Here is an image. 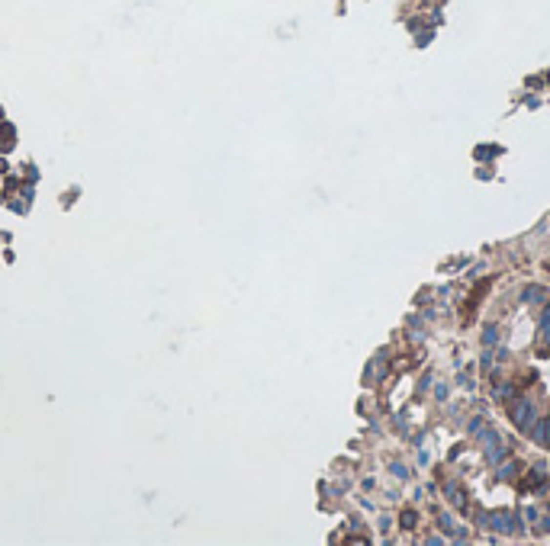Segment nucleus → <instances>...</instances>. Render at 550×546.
I'll return each mask as SVG.
<instances>
[{
    "mask_svg": "<svg viewBox=\"0 0 550 546\" xmlns=\"http://www.w3.org/2000/svg\"><path fill=\"white\" fill-rule=\"evenodd\" d=\"M511 421H515V427L518 431H528L531 434V427H534V405L528 399H515V405H511Z\"/></svg>",
    "mask_w": 550,
    "mask_h": 546,
    "instance_id": "f257e3e1",
    "label": "nucleus"
},
{
    "mask_svg": "<svg viewBox=\"0 0 550 546\" xmlns=\"http://www.w3.org/2000/svg\"><path fill=\"white\" fill-rule=\"evenodd\" d=\"M531 434H534V440H537L541 446H550V421H534Z\"/></svg>",
    "mask_w": 550,
    "mask_h": 546,
    "instance_id": "f03ea898",
    "label": "nucleus"
},
{
    "mask_svg": "<svg viewBox=\"0 0 550 546\" xmlns=\"http://www.w3.org/2000/svg\"><path fill=\"white\" fill-rule=\"evenodd\" d=\"M525 299H528V302H541V299H544V289H541V286H528V289H525Z\"/></svg>",
    "mask_w": 550,
    "mask_h": 546,
    "instance_id": "7ed1b4c3",
    "label": "nucleus"
},
{
    "mask_svg": "<svg viewBox=\"0 0 550 546\" xmlns=\"http://www.w3.org/2000/svg\"><path fill=\"white\" fill-rule=\"evenodd\" d=\"M541 334H544V338L550 341V308H547V312H544V315H541Z\"/></svg>",
    "mask_w": 550,
    "mask_h": 546,
    "instance_id": "20e7f679",
    "label": "nucleus"
},
{
    "mask_svg": "<svg viewBox=\"0 0 550 546\" xmlns=\"http://www.w3.org/2000/svg\"><path fill=\"white\" fill-rule=\"evenodd\" d=\"M496 338H499V334H496V328L489 324V328L483 331V341H486V344H496Z\"/></svg>",
    "mask_w": 550,
    "mask_h": 546,
    "instance_id": "39448f33",
    "label": "nucleus"
},
{
    "mask_svg": "<svg viewBox=\"0 0 550 546\" xmlns=\"http://www.w3.org/2000/svg\"><path fill=\"white\" fill-rule=\"evenodd\" d=\"M441 527H444V533H454V521L447 514H441Z\"/></svg>",
    "mask_w": 550,
    "mask_h": 546,
    "instance_id": "423d86ee",
    "label": "nucleus"
},
{
    "mask_svg": "<svg viewBox=\"0 0 550 546\" xmlns=\"http://www.w3.org/2000/svg\"><path fill=\"white\" fill-rule=\"evenodd\" d=\"M508 476H515V466H511V463H508V466H502V469H499V479H508Z\"/></svg>",
    "mask_w": 550,
    "mask_h": 546,
    "instance_id": "0eeeda50",
    "label": "nucleus"
},
{
    "mask_svg": "<svg viewBox=\"0 0 550 546\" xmlns=\"http://www.w3.org/2000/svg\"><path fill=\"white\" fill-rule=\"evenodd\" d=\"M402 524H405V527H412V524H415V514H412V511H405V514H402Z\"/></svg>",
    "mask_w": 550,
    "mask_h": 546,
    "instance_id": "6e6552de",
    "label": "nucleus"
}]
</instances>
